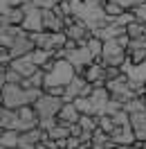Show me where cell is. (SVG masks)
Segmentation results:
<instances>
[{"instance_id":"1","label":"cell","mask_w":146,"mask_h":149,"mask_svg":"<svg viewBox=\"0 0 146 149\" xmlns=\"http://www.w3.org/2000/svg\"><path fill=\"white\" fill-rule=\"evenodd\" d=\"M74 77H76L74 65L67 59H59V61H54L52 70L45 72V86L43 88H65Z\"/></svg>"},{"instance_id":"2","label":"cell","mask_w":146,"mask_h":149,"mask_svg":"<svg viewBox=\"0 0 146 149\" xmlns=\"http://www.w3.org/2000/svg\"><path fill=\"white\" fill-rule=\"evenodd\" d=\"M63 100L61 97H52V95H41L38 97V102L34 104V111L38 115V122L41 120H56V115L61 111V106H63Z\"/></svg>"},{"instance_id":"3","label":"cell","mask_w":146,"mask_h":149,"mask_svg":"<svg viewBox=\"0 0 146 149\" xmlns=\"http://www.w3.org/2000/svg\"><path fill=\"white\" fill-rule=\"evenodd\" d=\"M126 50L119 45L117 41H103V50H101L99 61L103 65H112V68H121L126 61Z\"/></svg>"},{"instance_id":"4","label":"cell","mask_w":146,"mask_h":149,"mask_svg":"<svg viewBox=\"0 0 146 149\" xmlns=\"http://www.w3.org/2000/svg\"><path fill=\"white\" fill-rule=\"evenodd\" d=\"M20 27L25 29L27 34H36V32H43V11L36 9L32 2L25 7V18H23V25Z\"/></svg>"},{"instance_id":"5","label":"cell","mask_w":146,"mask_h":149,"mask_svg":"<svg viewBox=\"0 0 146 149\" xmlns=\"http://www.w3.org/2000/svg\"><path fill=\"white\" fill-rule=\"evenodd\" d=\"M36 47H34V41H32V36H29L27 32L23 29L18 36L14 38V43H11L9 52H11V59H20V56H27L32 54Z\"/></svg>"},{"instance_id":"6","label":"cell","mask_w":146,"mask_h":149,"mask_svg":"<svg viewBox=\"0 0 146 149\" xmlns=\"http://www.w3.org/2000/svg\"><path fill=\"white\" fill-rule=\"evenodd\" d=\"M94 88V86H92ZM90 102H92V111H94V118H99V115H106V109H108V102H110V93L106 86H101V88H94L90 95Z\"/></svg>"},{"instance_id":"7","label":"cell","mask_w":146,"mask_h":149,"mask_svg":"<svg viewBox=\"0 0 146 149\" xmlns=\"http://www.w3.org/2000/svg\"><path fill=\"white\" fill-rule=\"evenodd\" d=\"M110 142L115 145V147H130L133 142H135V131L130 124L126 127H115V131L110 133Z\"/></svg>"},{"instance_id":"8","label":"cell","mask_w":146,"mask_h":149,"mask_svg":"<svg viewBox=\"0 0 146 149\" xmlns=\"http://www.w3.org/2000/svg\"><path fill=\"white\" fill-rule=\"evenodd\" d=\"M16 113H18V122H20V127H18L20 133L38 127V115H36V111H34V106H23V109H18Z\"/></svg>"},{"instance_id":"9","label":"cell","mask_w":146,"mask_h":149,"mask_svg":"<svg viewBox=\"0 0 146 149\" xmlns=\"http://www.w3.org/2000/svg\"><path fill=\"white\" fill-rule=\"evenodd\" d=\"M9 68L11 70H16V72L23 77V79H29L32 74L36 72L38 68H36V63L32 61V56H20V59H11V63H9Z\"/></svg>"},{"instance_id":"10","label":"cell","mask_w":146,"mask_h":149,"mask_svg":"<svg viewBox=\"0 0 146 149\" xmlns=\"http://www.w3.org/2000/svg\"><path fill=\"white\" fill-rule=\"evenodd\" d=\"M79 118H81V113L76 111V106H74L72 102H65L63 106H61L59 115H56V122L63 124V127H72V124L79 122Z\"/></svg>"},{"instance_id":"11","label":"cell","mask_w":146,"mask_h":149,"mask_svg":"<svg viewBox=\"0 0 146 149\" xmlns=\"http://www.w3.org/2000/svg\"><path fill=\"white\" fill-rule=\"evenodd\" d=\"M63 29H65V20L54 9L43 11V32H63Z\"/></svg>"},{"instance_id":"12","label":"cell","mask_w":146,"mask_h":149,"mask_svg":"<svg viewBox=\"0 0 146 149\" xmlns=\"http://www.w3.org/2000/svg\"><path fill=\"white\" fill-rule=\"evenodd\" d=\"M20 122H18V113L11 111V109H0V129L2 131H18ZM20 133V131H18Z\"/></svg>"},{"instance_id":"13","label":"cell","mask_w":146,"mask_h":149,"mask_svg":"<svg viewBox=\"0 0 146 149\" xmlns=\"http://www.w3.org/2000/svg\"><path fill=\"white\" fill-rule=\"evenodd\" d=\"M18 140H20L18 131H2V136H0V145H2L5 149H18Z\"/></svg>"},{"instance_id":"14","label":"cell","mask_w":146,"mask_h":149,"mask_svg":"<svg viewBox=\"0 0 146 149\" xmlns=\"http://www.w3.org/2000/svg\"><path fill=\"white\" fill-rule=\"evenodd\" d=\"M47 138L54 140V142H59V140H67V138H70V127H63V124L56 122V127H52V129L47 131Z\"/></svg>"},{"instance_id":"15","label":"cell","mask_w":146,"mask_h":149,"mask_svg":"<svg viewBox=\"0 0 146 149\" xmlns=\"http://www.w3.org/2000/svg\"><path fill=\"white\" fill-rule=\"evenodd\" d=\"M29 56H32V61L36 63V68H43V65H47L50 61H54V54H52V52H45V50H34Z\"/></svg>"},{"instance_id":"16","label":"cell","mask_w":146,"mask_h":149,"mask_svg":"<svg viewBox=\"0 0 146 149\" xmlns=\"http://www.w3.org/2000/svg\"><path fill=\"white\" fill-rule=\"evenodd\" d=\"M85 47H88V52L92 54V59H94V61H99L101 50H103V41L97 38V36H90V38H88V43H85Z\"/></svg>"},{"instance_id":"17","label":"cell","mask_w":146,"mask_h":149,"mask_svg":"<svg viewBox=\"0 0 146 149\" xmlns=\"http://www.w3.org/2000/svg\"><path fill=\"white\" fill-rule=\"evenodd\" d=\"M76 124L81 127L83 133H94V131H97V118H94V115H81Z\"/></svg>"},{"instance_id":"18","label":"cell","mask_w":146,"mask_h":149,"mask_svg":"<svg viewBox=\"0 0 146 149\" xmlns=\"http://www.w3.org/2000/svg\"><path fill=\"white\" fill-rule=\"evenodd\" d=\"M74 106H76V111L81 113V115H94V111H92V102L90 97H76L74 100Z\"/></svg>"},{"instance_id":"19","label":"cell","mask_w":146,"mask_h":149,"mask_svg":"<svg viewBox=\"0 0 146 149\" xmlns=\"http://www.w3.org/2000/svg\"><path fill=\"white\" fill-rule=\"evenodd\" d=\"M124 11L126 9H121V7H119V5H115V2H106V5H103V14H106V18H108V23L110 20H115V18H119V16H121V14H124Z\"/></svg>"},{"instance_id":"20","label":"cell","mask_w":146,"mask_h":149,"mask_svg":"<svg viewBox=\"0 0 146 149\" xmlns=\"http://www.w3.org/2000/svg\"><path fill=\"white\" fill-rule=\"evenodd\" d=\"M126 34H128V38H130V41L142 38V36H144V25H142V23H137V20H133V23L126 27Z\"/></svg>"},{"instance_id":"21","label":"cell","mask_w":146,"mask_h":149,"mask_svg":"<svg viewBox=\"0 0 146 149\" xmlns=\"http://www.w3.org/2000/svg\"><path fill=\"white\" fill-rule=\"evenodd\" d=\"M130 11H133V16H135L137 23H142V25L146 23V2H144V5H135Z\"/></svg>"},{"instance_id":"22","label":"cell","mask_w":146,"mask_h":149,"mask_svg":"<svg viewBox=\"0 0 146 149\" xmlns=\"http://www.w3.org/2000/svg\"><path fill=\"white\" fill-rule=\"evenodd\" d=\"M32 5H34L36 9H41V11H50V9L56 7L54 0H32Z\"/></svg>"},{"instance_id":"23","label":"cell","mask_w":146,"mask_h":149,"mask_svg":"<svg viewBox=\"0 0 146 149\" xmlns=\"http://www.w3.org/2000/svg\"><path fill=\"white\" fill-rule=\"evenodd\" d=\"M5 77H7V84H23V77H20L16 70H11V68H7Z\"/></svg>"},{"instance_id":"24","label":"cell","mask_w":146,"mask_h":149,"mask_svg":"<svg viewBox=\"0 0 146 149\" xmlns=\"http://www.w3.org/2000/svg\"><path fill=\"white\" fill-rule=\"evenodd\" d=\"M110 2H115V5H119L121 9H126V11H130V9H133V7L137 5L135 0H110Z\"/></svg>"},{"instance_id":"25","label":"cell","mask_w":146,"mask_h":149,"mask_svg":"<svg viewBox=\"0 0 146 149\" xmlns=\"http://www.w3.org/2000/svg\"><path fill=\"white\" fill-rule=\"evenodd\" d=\"M9 2V7H27L32 0H7Z\"/></svg>"},{"instance_id":"26","label":"cell","mask_w":146,"mask_h":149,"mask_svg":"<svg viewBox=\"0 0 146 149\" xmlns=\"http://www.w3.org/2000/svg\"><path fill=\"white\" fill-rule=\"evenodd\" d=\"M9 9H11L9 2H7V0H0V16H5V14H7Z\"/></svg>"},{"instance_id":"27","label":"cell","mask_w":146,"mask_h":149,"mask_svg":"<svg viewBox=\"0 0 146 149\" xmlns=\"http://www.w3.org/2000/svg\"><path fill=\"white\" fill-rule=\"evenodd\" d=\"M83 2H85V5H92V7H103L108 0H83Z\"/></svg>"},{"instance_id":"28","label":"cell","mask_w":146,"mask_h":149,"mask_svg":"<svg viewBox=\"0 0 146 149\" xmlns=\"http://www.w3.org/2000/svg\"><path fill=\"white\" fill-rule=\"evenodd\" d=\"M135 2H137V5H144V2H146V0H135Z\"/></svg>"},{"instance_id":"29","label":"cell","mask_w":146,"mask_h":149,"mask_svg":"<svg viewBox=\"0 0 146 149\" xmlns=\"http://www.w3.org/2000/svg\"><path fill=\"white\" fill-rule=\"evenodd\" d=\"M54 2H72V0H54Z\"/></svg>"},{"instance_id":"30","label":"cell","mask_w":146,"mask_h":149,"mask_svg":"<svg viewBox=\"0 0 146 149\" xmlns=\"http://www.w3.org/2000/svg\"><path fill=\"white\" fill-rule=\"evenodd\" d=\"M144 36H146V23H144Z\"/></svg>"},{"instance_id":"31","label":"cell","mask_w":146,"mask_h":149,"mask_svg":"<svg viewBox=\"0 0 146 149\" xmlns=\"http://www.w3.org/2000/svg\"><path fill=\"white\" fill-rule=\"evenodd\" d=\"M0 136H2V129H0Z\"/></svg>"},{"instance_id":"32","label":"cell","mask_w":146,"mask_h":149,"mask_svg":"<svg viewBox=\"0 0 146 149\" xmlns=\"http://www.w3.org/2000/svg\"><path fill=\"white\" fill-rule=\"evenodd\" d=\"M0 109H2V104H0Z\"/></svg>"}]
</instances>
